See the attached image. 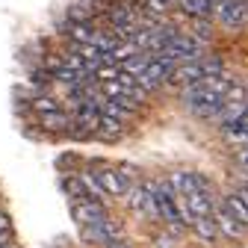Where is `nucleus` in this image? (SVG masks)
Masks as SVG:
<instances>
[{
    "mask_svg": "<svg viewBox=\"0 0 248 248\" xmlns=\"http://www.w3.org/2000/svg\"><path fill=\"white\" fill-rule=\"evenodd\" d=\"M104 245H107V248H130V242H124L121 236H112V239H109V242H104Z\"/></svg>",
    "mask_w": 248,
    "mask_h": 248,
    "instance_id": "23",
    "label": "nucleus"
},
{
    "mask_svg": "<svg viewBox=\"0 0 248 248\" xmlns=\"http://www.w3.org/2000/svg\"><path fill=\"white\" fill-rule=\"evenodd\" d=\"M213 219H216V228H219V233H228V236H245V222L233 219V216L222 207V210H213Z\"/></svg>",
    "mask_w": 248,
    "mask_h": 248,
    "instance_id": "12",
    "label": "nucleus"
},
{
    "mask_svg": "<svg viewBox=\"0 0 248 248\" xmlns=\"http://www.w3.org/2000/svg\"><path fill=\"white\" fill-rule=\"evenodd\" d=\"M174 65H177V62H174L171 56H163V53H151L148 65H145V71L136 77V83H139L142 89H157V86H163V83L169 80V74L174 71Z\"/></svg>",
    "mask_w": 248,
    "mask_h": 248,
    "instance_id": "6",
    "label": "nucleus"
},
{
    "mask_svg": "<svg viewBox=\"0 0 248 248\" xmlns=\"http://www.w3.org/2000/svg\"><path fill=\"white\" fill-rule=\"evenodd\" d=\"M195 33H198V36H195L198 42H207V39H210V24H207V18H198V21H195Z\"/></svg>",
    "mask_w": 248,
    "mask_h": 248,
    "instance_id": "22",
    "label": "nucleus"
},
{
    "mask_svg": "<svg viewBox=\"0 0 248 248\" xmlns=\"http://www.w3.org/2000/svg\"><path fill=\"white\" fill-rule=\"evenodd\" d=\"M216 15L228 30H242L245 27V0H219Z\"/></svg>",
    "mask_w": 248,
    "mask_h": 248,
    "instance_id": "9",
    "label": "nucleus"
},
{
    "mask_svg": "<svg viewBox=\"0 0 248 248\" xmlns=\"http://www.w3.org/2000/svg\"><path fill=\"white\" fill-rule=\"evenodd\" d=\"M65 33H68V39L77 42V45H92V42H95V33H98V30L92 27V21H71V24H65Z\"/></svg>",
    "mask_w": 248,
    "mask_h": 248,
    "instance_id": "13",
    "label": "nucleus"
},
{
    "mask_svg": "<svg viewBox=\"0 0 248 248\" xmlns=\"http://www.w3.org/2000/svg\"><path fill=\"white\" fill-rule=\"evenodd\" d=\"M171 186H174V192H180V198L189 195V192H210L207 177H201L195 171H174L171 174Z\"/></svg>",
    "mask_w": 248,
    "mask_h": 248,
    "instance_id": "10",
    "label": "nucleus"
},
{
    "mask_svg": "<svg viewBox=\"0 0 248 248\" xmlns=\"http://www.w3.org/2000/svg\"><path fill=\"white\" fill-rule=\"evenodd\" d=\"M39 124H42L45 130H50V133H65L68 124H71V115H65L62 109H50V112L39 115Z\"/></svg>",
    "mask_w": 248,
    "mask_h": 248,
    "instance_id": "14",
    "label": "nucleus"
},
{
    "mask_svg": "<svg viewBox=\"0 0 248 248\" xmlns=\"http://www.w3.org/2000/svg\"><path fill=\"white\" fill-rule=\"evenodd\" d=\"M157 53L171 56L174 62H189V59H198L204 53V42H198L195 36H183V33H177V30H174Z\"/></svg>",
    "mask_w": 248,
    "mask_h": 248,
    "instance_id": "2",
    "label": "nucleus"
},
{
    "mask_svg": "<svg viewBox=\"0 0 248 248\" xmlns=\"http://www.w3.org/2000/svg\"><path fill=\"white\" fill-rule=\"evenodd\" d=\"M112 236H121V225H118L115 219H109V216H104V219L92 222V225H83V239H86V242L104 245V242H109Z\"/></svg>",
    "mask_w": 248,
    "mask_h": 248,
    "instance_id": "8",
    "label": "nucleus"
},
{
    "mask_svg": "<svg viewBox=\"0 0 248 248\" xmlns=\"http://www.w3.org/2000/svg\"><path fill=\"white\" fill-rule=\"evenodd\" d=\"M186 225H192V228L198 231V236L207 239V242H213V239L222 236L219 228H216V219H213V216H189V219H186Z\"/></svg>",
    "mask_w": 248,
    "mask_h": 248,
    "instance_id": "15",
    "label": "nucleus"
},
{
    "mask_svg": "<svg viewBox=\"0 0 248 248\" xmlns=\"http://www.w3.org/2000/svg\"><path fill=\"white\" fill-rule=\"evenodd\" d=\"M121 174H124V180L127 183H136L139 180V171H136V166H130V163H121V166H115Z\"/></svg>",
    "mask_w": 248,
    "mask_h": 248,
    "instance_id": "21",
    "label": "nucleus"
},
{
    "mask_svg": "<svg viewBox=\"0 0 248 248\" xmlns=\"http://www.w3.org/2000/svg\"><path fill=\"white\" fill-rule=\"evenodd\" d=\"M30 107H33L39 115H42V112H50V109H59V104H56L50 95H33V98H30Z\"/></svg>",
    "mask_w": 248,
    "mask_h": 248,
    "instance_id": "20",
    "label": "nucleus"
},
{
    "mask_svg": "<svg viewBox=\"0 0 248 248\" xmlns=\"http://www.w3.org/2000/svg\"><path fill=\"white\" fill-rule=\"evenodd\" d=\"M71 216L74 222L83 228V225H92L107 216V207L101 204V198H92V195H83V198H71Z\"/></svg>",
    "mask_w": 248,
    "mask_h": 248,
    "instance_id": "7",
    "label": "nucleus"
},
{
    "mask_svg": "<svg viewBox=\"0 0 248 248\" xmlns=\"http://www.w3.org/2000/svg\"><path fill=\"white\" fill-rule=\"evenodd\" d=\"M89 177H92V183H95L101 192H107V195H127V189H130V183L124 180V174H121L115 166L92 163Z\"/></svg>",
    "mask_w": 248,
    "mask_h": 248,
    "instance_id": "3",
    "label": "nucleus"
},
{
    "mask_svg": "<svg viewBox=\"0 0 248 248\" xmlns=\"http://www.w3.org/2000/svg\"><path fill=\"white\" fill-rule=\"evenodd\" d=\"M233 219L239 222H248V207H245V189H239V195H225V204H222Z\"/></svg>",
    "mask_w": 248,
    "mask_h": 248,
    "instance_id": "16",
    "label": "nucleus"
},
{
    "mask_svg": "<svg viewBox=\"0 0 248 248\" xmlns=\"http://www.w3.org/2000/svg\"><path fill=\"white\" fill-rule=\"evenodd\" d=\"M3 231H12V222H9V216L0 210V233H3Z\"/></svg>",
    "mask_w": 248,
    "mask_h": 248,
    "instance_id": "24",
    "label": "nucleus"
},
{
    "mask_svg": "<svg viewBox=\"0 0 248 248\" xmlns=\"http://www.w3.org/2000/svg\"><path fill=\"white\" fill-rule=\"evenodd\" d=\"M222 127H225V133L228 136H233V139H245V112H239V115H231V118H225L222 121Z\"/></svg>",
    "mask_w": 248,
    "mask_h": 248,
    "instance_id": "18",
    "label": "nucleus"
},
{
    "mask_svg": "<svg viewBox=\"0 0 248 248\" xmlns=\"http://www.w3.org/2000/svg\"><path fill=\"white\" fill-rule=\"evenodd\" d=\"M62 186H65V192H68L71 198H83V195H92L89 183H86V180H80V177H68V180L62 183ZM92 198H95V195H92Z\"/></svg>",
    "mask_w": 248,
    "mask_h": 248,
    "instance_id": "19",
    "label": "nucleus"
},
{
    "mask_svg": "<svg viewBox=\"0 0 248 248\" xmlns=\"http://www.w3.org/2000/svg\"><path fill=\"white\" fill-rule=\"evenodd\" d=\"M151 195H154V204H157V216H160V219H166L169 225L180 228L183 225V216H180V207H177L174 186L171 183H157L151 189Z\"/></svg>",
    "mask_w": 248,
    "mask_h": 248,
    "instance_id": "5",
    "label": "nucleus"
},
{
    "mask_svg": "<svg viewBox=\"0 0 248 248\" xmlns=\"http://www.w3.org/2000/svg\"><path fill=\"white\" fill-rule=\"evenodd\" d=\"M107 18H109L112 33H115L118 39H127L136 27H142V24H139L136 6H133V3H124V0H115V3L107 6Z\"/></svg>",
    "mask_w": 248,
    "mask_h": 248,
    "instance_id": "4",
    "label": "nucleus"
},
{
    "mask_svg": "<svg viewBox=\"0 0 248 248\" xmlns=\"http://www.w3.org/2000/svg\"><path fill=\"white\" fill-rule=\"evenodd\" d=\"M177 3H180L183 12H189V15H195V18H210V15L216 12V6L210 3V0H177Z\"/></svg>",
    "mask_w": 248,
    "mask_h": 248,
    "instance_id": "17",
    "label": "nucleus"
},
{
    "mask_svg": "<svg viewBox=\"0 0 248 248\" xmlns=\"http://www.w3.org/2000/svg\"><path fill=\"white\" fill-rule=\"evenodd\" d=\"M233 83L225 77V74H213V77H201L189 86H183V101L186 107H189L192 115L198 118H216L225 104V95H228V89Z\"/></svg>",
    "mask_w": 248,
    "mask_h": 248,
    "instance_id": "1",
    "label": "nucleus"
},
{
    "mask_svg": "<svg viewBox=\"0 0 248 248\" xmlns=\"http://www.w3.org/2000/svg\"><path fill=\"white\" fill-rule=\"evenodd\" d=\"M163 3H166V6H169V9H171V6H174V3H177V0H163Z\"/></svg>",
    "mask_w": 248,
    "mask_h": 248,
    "instance_id": "25",
    "label": "nucleus"
},
{
    "mask_svg": "<svg viewBox=\"0 0 248 248\" xmlns=\"http://www.w3.org/2000/svg\"><path fill=\"white\" fill-rule=\"evenodd\" d=\"M127 198H130V207L136 216H145V219H157V204H154V195L145 186H130L127 189Z\"/></svg>",
    "mask_w": 248,
    "mask_h": 248,
    "instance_id": "11",
    "label": "nucleus"
}]
</instances>
